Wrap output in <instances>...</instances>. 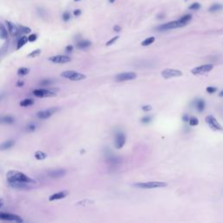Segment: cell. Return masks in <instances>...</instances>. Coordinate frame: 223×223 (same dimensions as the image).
<instances>
[{"instance_id":"cell-24","label":"cell","mask_w":223,"mask_h":223,"mask_svg":"<svg viewBox=\"0 0 223 223\" xmlns=\"http://www.w3.org/2000/svg\"><path fill=\"white\" fill-rule=\"evenodd\" d=\"M34 156H35V158L37 160H38V161H43V160H44L47 157V154L45 153H44V152H41V151H37L35 153Z\"/></svg>"},{"instance_id":"cell-14","label":"cell","mask_w":223,"mask_h":223,"mask_svg":"<svg viewBox=\"0 0 223 223\" xmlns=\"http://www.w3.org/2000/svg\"><path fill=\"white\" fill-rule=\"evenodd\" d=\"M105 156H106V161L107 162L112 166V167H116L119 165L121 162H122V160L121 158H119L118 156H115V155L111 154V153H109V154H105Z\"/></svg>"},{"instance_id":"cell-2","label":"cell","mask_w":223,"mask_h":223,"mask_svg":"<svg viewBox=\"0 0 223 223\" xmlns=\"http://www.w3.org/2000/svg\"><path fill=\"white\" fill-rule=\"evenodd\" d=\"M186 25V24H185L184 22H182L180 19H179V20H175V21H172V22L167 23V24L160 25L159 27H157V30L160 31H167V30H172V29H176V28L183 27V26H185Z\"/></svg>"},{"instance_id":"cell-47","label":"cell","mask_w":223,"mask_h":223,"mask_svg":"<svg viewBox=\"0 0 223 223\" xmlns=\"http://www.w3.org/2000/svg\"><path fill=\"white\" fill-rule=\"evenodd\" d=\"M183 120H184V121H188V120H189V119L187 117V115H185V116L183 117Z\"/></svg>"},{"instance_id":"cell-28","label":"cell","mask_w":223,"mask_h":223,"mask_svg":"<svg viewBox=\"0 0 223 223\" xmlns=\"http://www.w3.org/2000/svg\"><path fill=\"white\" fill-rule=\"evenodd\" d=\"M29 73H30V70L26 68V67H20L18 70V72H17V73H18L19 76H25V75L28 74Z\"/></svg>"},{"instance_id":"cell-45","label":"cell","mask_w":223,"mask_h":223,"mask_svg":"<svg viewBox=\"0 0 223 223\" xmlns=\"http://www.w3.org/2000/svg\"><path fill=\"white\" fill-rule=\"evenodd\" d=\"M73 49V45H68V46H66V51L67 52H71L72 51Z\"/></svg>"},{"instance_id":"cell-37","label":"cell","mask_w":223,"mask_h":223,"mask_svg":"<svg viewBox=\"0 0 223 223\" xmlns=\"http://www.w3.org/2000/svg\"><path fill=\"white\" fill-rule=\"evenodd\" d=\"M52 83V80H44L40 82V85L42 86H47V85H50Z\"/></svg>"},{"instance_id":"cell-42","label":"cell","mask_w":223,"mask_h":223,"mask_svg":"<svg viewBox=\"0 0 223 223\" xmlns=\"http://www.w3.org/2000/svg\"><path fill=\"white\" fill-rule=\"evenodd\" d=\"M28 131H31V132H33V131L36 129V125H29L28 127H27Z\"/></svg>"},{"instance_id":"cell-10","label":"cell","mask_w":223,"mask_h":223,"mask_svg":"<svg viewBox=\"0 0 223 223\" xmlns=\"http://www.w3.org/2000/svg\"><path fill=\"white\" fill-rule=\"evenodd\" d=\"M58 110V108L52 107V108H49V109H46L44 111L38 112L37 113V117L38 119H46L50 118L51 115H53Z\"/></svg>"},{"instance_id":"cell-12","label":"cell","mask_w":223,"mask_h":223,"mask_svg":"<svg viewBox=\"0 0 223 223\" xmlns=\"http://www.w3.org/2000/svg\"><path fill=\"white\" fill-rule=\"evenodd\" d=\"M136 78L137 74L135 73H123L117 75L115 77V80L117 81H126L135 80Z\"/></svg>"},{"instance_id":"cell-43","label":"cell","mask_w":223,"mask_h":223,"mask_svg":"<svg viewBox=\"0 0 223 223\" xmlns=\"http://www.w3.org/2000/svg\"><path fill=\"white\" fill-rule=\"evenodd\" d=\"M73 14H74V16L76 17H78V16H80L81 14V11L80 9H78V10H75L74 12H73Z\"/></svg>"},{"instance_id":"cell-51","label":"cell","mask_w":223,"mask_h":223,"mask_svg":"<svg viewBox=\"0 0 223 223\" xmlns=\"http://www.w3.org/2000/svg\"><path fill=\"white\" fill-rule=\"evenodd\" d=\"M0 202H3V200L2 199H0Z\"/></svg>"},{"instance_id":"cell-21","label":"cell","mask_w":223,"mask_h":223,"mask_svg":"<svg viewBox=\"0 0 223 223\" xmlns=\"http://www.w3.org/2000/svg\"><path fill=\"white\" fill-rule=\"evenodd\" d=\"M222 9H223L222 5L218 4V3H215V4H213V5L209 7L208 11H209L210 12H219V11H221Z\"/></svg>"},{"instance_id":"cell-26","label":"cell","mask_w":223,"mask_h":223,"mask_svg":"<svg viewBox=\"0 0 223 223\" xmlns=\"http://www.w3.org/2000/svg\"><path fill=\"white\" fill-rule=\"evenodd\" d=\"M33 103H34V100L33 99H25L20 102V105L23 106V107H26V106H30V105H33Z\"/></svg>"},{"instance_id":"cell-17","label":"cell","mask_w":223,"mask_h":223,"mask_svg":"<svg viewBox=\"0 0 223 223\" xmlns=\"http://www.w3.org/2000/svg\"><path fill=\"white\" fill-rule=\"evenodd\" d=\"M10 186H12L13 188H18V189H30L31 186L28 183H21V182H13V183H9Z\"/></svg>"},{"instance_id":"cell-6","label":"cell","mask_w":223,"mask_h":223,"mask_svg":"<svg viewBox=\"0 0 223 223\" xmlns=\"http://www.w3.org/2000/svg\"><path fill=\"white\" fill-rule=\"evenodd\" d=\"M33 94L38 98H44V97H53L56 96L55 91L50 89H37L33 91Z\"/></svg>"},{"instance_id":"cell-7","label":"cell","mask_w":223,"mask_h":223,"mask_svg":"<svg viewBox=\"0 0 223 223\" xmlns=\"http://www.w3.org/2000/svg\"><path fill=\"white\" fill-rule=\"evenodd\" d=\"M182 75V73L180 70L176 69H166L161 72V76L164 79H171V78H175V77H180Z\"/></svg>"},{"instance_id":"cell-50","label":"cell","mask_w":223,"mask_h":223,"mask_svg":"<svg viewBox=\"0 0 223 223\" xmlns=\"http://www.w3.org/2000/svg\"><path fill=\"white\" fill-rule=\"evenodd\" d=\"M2 206H3V202H0V207H1Z\"/></svg>"},{"instance_id":"cell-36","label":"cell","mask_w":223,"mask_h":223,"mask_svg":"<svg viewBox=\"0 0 223 223\" xmlns=\"http://www.w3.org/2000/svg\"><path fill=\"white\" fill-rule=\"evenodd\" d=\"M151 120H152V118H151L150 116H147V117H144V118L141 119V122L144 123V124H147V123H149Z\"/></svg>"},{"instance_id":"cell-33","label":"cell","mask_w":223,"mask_h":223,"mask_svg":"<svg viewBox=\"0 0 223 223\" xmlns=\"http://www.w3.org/2000/svg\"><path fill=\"white\" fill-rule=\"evenodd\" d=\"M200 8V4H199L197 2H195V3H193L190 6H189V10H192V11H197Z\"/></svg>"},{"instance_id":"cell-29","label":"cell","mask_w":223,"mask_h":223,"mask_svg":"<svg viewBox=\"0 0 223 223\" xmlns=\"http://www.w3.org/2000/svg\"><path fill=\"white\" fill-rule=\"evenodd\" d=\"M155 41V37H147V39H145L144 41H143L141 44H142L143 46H147V45H150V44H152L154 43Z\"/></svg>"},{"instance_id":"cell-16","label":"cell","mask_w":223,"mask_h":223,"mask_svg":"<svg viewBox=\"0 0 223 223\" xmlns=\"http://www.w3.org/2000/svg\"><path fill=\"white\" fill-rule=\"evenodd\" d=\"M67 195H68V192H67V191H62V192H58L56 193H53L52 195L50 196L49 200L51 201L57 200H61V199L65 198Z\"/></svg>"},{"instance_id":"cell-15","label":"cell","mask_w":223,"mask_h":223,"mask_svg":"<svg viewBox=\"0 0 223 223\" xmlns=\"http://www.w3.org/2000/svg\"><path fill=\"white\" fill-rule=\"evenodd\" d=\"M66 174V171L64 169H56V170H52L49 172V176L51 178H60L65 176Z\"/></svg>"},{"instance_id":"cell-13","label":"cell","mask_w":223,"mask_h":223,"mask_svg":"<svg viewBox=\"0 0 223 223\" xmlns=\"http://www.w3.org/2000/svg\"><path fill=\"white\" fill-rule=\"evenodd\" d=\"M49 60L51 62L56 63V64H65V63L71 61V58L69 56L56 55L51 57Z\"/></svg>"},{"instance_id":"cell-20","label":"cell","mask_w":223,"mask_h":223,"mask_svg":"<svg viewBox=\"0 0 223 223\" xmlns=\"http://www.w3.org/2000/svg\"><path fill=\"white\" fill-rule=\"evenodd\" d=\"M15 119L12 116H4L0 117V124H12Z\"/></svg>"},{"instance_id":"cell-32","label":"cell","mask_w":223,"mask_h":223,"mask_svg":"<svg viewBox=\"0 0 223 223\" xmlns=\"http://www.w3.org/2000/svg\"><path fill=\"white\" fill-rule=\"evenodd\" d=\"M191 19H192V16H191L190 14H186L185 16H183V17L180 19V20H181L182 22H184L185 24H187Z\"/></svg>"},{"instance_id":"cell-23","label":"cell","mask_w":223,"mask_h":223,"mask_svg":"<svg viewBox=\"0 0 223 223\" xmlns=\"http://www.w3.org/2000/svg\"><path fill=\"white\" fill-rule=\"evenodd\" d=\"M8 37V32L7 30L5 29V27L3 25L0 24V38L2 39H6Z\"/></svg>"},{"instance_id":"cell-1","label":"cell","mask_w":223,"mask_h":223,"mask_svg":"<svg viewBox=\"0 0 223 223\" xmlns=\"http://www.w3.org/2000/svg\"><path fill=\"white\" fill-rule=\"evenodd\" d=\"M7 180L9 183H13V182H21V183H28V184L36 183V181L33 179L18 171H9L7 174Z\"/></svg>"},{"instance_id":"cell-31","label":"cell","mask_w":223,"mask_h":223,"mask_svg":"<svg viewBox=\"0 0 223 223\" xmlns=\"http://www.w3.org/2000/svg\"><path fill=\"white\" fill-rule=\"evenodd\" d=\"M189 124L190 126H195L199 124V120L198 119L195 118V117H192V118H189Z\"/></svg>"},{"instance_id":"cell-9","label":"cell","mask_w":223,"mask_h":223,"mask_svg":"<svg viewBox=\"0 0 223 223\" xmlns=\"http://www.w3.org/2000/svg\"><path fill=\"white\" fill-rule=\"evenodd\" d=\"M206 122L207 123V125L209 126V127H210L211 129H213V130L214 131H221L222 130V126H221V124L217 121V119L214 117H213V116H207V118H206Z\"/></svg>"},{"instance_id":"cell-25","label":"cell","mask_w":223,"mask_h":223,"mask_svg":"<svg viewBox=\"0 0 223 223\" xmlns=\"http://www.w3.org/2000/svg\"><path fill=\"white\" fill-rule=\"evenodd\" d=\"M196 108H197V110H198L200 112H201L203 111L205 109V102L204 100H202V99H199L196 101Z\"/></svg>"},{"instance_id":"cell-38","label":"cell","mask_w":223,"mask_h":223,"mask_svg":"<svg viewBox=\"0 0 223 223\" xmlns=\"http://www.w3.org/2000/svg\"><path fill=\"white\" fill-rule=\"evenodd\" d=\"M217 91V88L215 87H208L207 88V92L208 93H215Z\"/></svg>"},{"instance_id":"cell-39","label":"cell","mask_w":223,"mask_h":223,"mask_svg":"<svg viewBox=\"0 0 223 223\" xmlns=\"http://www.w3.org/2000/svg\"><path fill=\"white\" fill-rule=\"evenodd\" d=\"M36 39H37V35L36 34H31L28 37V41H30V42H34Z\"/></svg>"},{"instance_id":"cell-30","label":"cell","mask_w":223,"mask_h":223,"mask_svg":"<svg viewBox=\"0 0 223 223\" xmlns=\"http://www.w3.org/2000/svg\"><path fill=\"white\" fill-rule=\"evenodd\" d=\"M40 54H41V50L36 49V50H34L33 51H31V53L28 55V57H29V58H35V57L39 56Z\"/></svg>"},{"instance_id":"cell-3","label":"cell","mask_w":223,"mask_h":223,"mask_svg":"<svg viewBox=\"0 0 223 223\" xmlns=\"http://www.w3.org/2000/svg\"><path fill=\"white\" fill-rule=\"evenodd\" d=\"M134 186L144 189H152V188H160V187L167 186V183L163 181H149L144 183H137Z\"/></svg>"},{"instance_id":"cell-22","label":"cell","mask_w":223,"mask_h":223,"mask_svg":"<svg viewBox=\"0 0 223 223\" xmlns=\"http://www.w3.org/2000/svg\"><path fill=\"white\" fill-rule=\"evenodd\" d=\"M91 45V42L89 40H81L77 43V47L79 49H85Z\"/></svg>"},{"instance_id":"cell-8","label":"cell","mask_w":223,"mask_h":223,"mask_svg":"<svg viewBox=\"0 0 223 223\" xmlns=\"http://www.w3.org/2000/svg\"><path fill=\"white\" fill-rule=\"evenodd\" d=\"M214 65L212 64H208V65H203L198 67H195L192 70V73L193 75H200L209 73L211 70H213Z\"/></svg>"},{"instance_id":"cell-19","label":"cell","mask_w":223,"mask_h":223,"mask_svg":"<svg viewBox=\"0 0 223 223\" xmlns=\"http://www.w3.org/2000/svg\"><path fill=\"white\" fill-rule=\"evenodd\" d=\"M14 140H7L5 142L2 143V144H0V150L1 151H5V150H7V149H10L11 147H12L13 146H14Z\"/></svg>"},{"instance_id":"cell-49","label":"cell","mask_w":223,"mask_h":223,"mask_svg":"<svg viewBox=\"0 0 223 223\" xmlns=\"http://www.w3.org/2000/svg\"><path fill=\"white\" fill-rule=\"evenodd\" d=\"M109 2L112 4V3H114V2H115V0H109Z\"/></svg>"},{"instance_id":"cell-35","label":"cell","mask_w":223,"mask_h":223,"mask_svg":"<svg viewBox=\"0 0 223 223\" xmlns=\"http://www.w3.org/2000/svg\"><path fill=\"white\" fill-rule=\"evenodd\" d=\"M118 38H119V36H116V37H112V39H110V40L108 41V42H106L105 45H106V46H109V45H111V44H112L114 43V42H116Z\"/></svg>"},{"instance_id":"cell-34","label":"cell","mask_w":223,"mask_h":223,"mask_svg":"<svg viewBox=\"0 0 223 223\" xmlns=\"http://www.w3.org/2000/svg\"><path fill=\"white\" fill-rule=\"evenodd\" d=\"M19 29H20L21 32H23V33H30V32H31V29H30V28L25 27V26H23V25L19 26Z\"/></svg>"},{"instance_id":"cell-41","label":"cell","mask_w":223,"mask_h":223,"mask_svg":"<svg viewBox=\"0 0 223 223\" xmlns=\"http://www.w3.org/2000/svg\"><path fill=\"white\" fill-rule=\"evenodd\" d=\"M142 109H143V111L149 112V111H151V110H152V106H150L149 105H144V106H143Z\"/></svg>"},{"instance_id":"cell-5","label":"cell","mask_w":223,"mask_h":223,"mask_svg":"<svg viewBox=\"0 0 223 223\" xmlns=\"http://www.w3.org/2000/svg\"><path fill=\"white\" fill-rule=\"evenodd\" d=\"M0 220L1 221H15V222H23V219H21V217L17 215V214H10V213H0Z\"/></svg>"},{"instance_id":"cell-48","label":"cell","mask_w":223,"mask_h":223,"mask_svg":"<svg viewBox=\"0 0 223 223\" xmlns=\"http://www.w3.org/2000/svg\"><path fill=\"white\" fill-rule=\"evenodd\" d=\"M219 95H220L221 97H223V91H221V92L220 93V94H219Z\"/></svg>"},{"instance_id":"cell-40","label":"cell","mask_w":223,"mask_h":223,"mask_svg":"<svg viewBox=\"0 0 223 223\" xmlns=\"http://www.w3.org/2000/svg\"><path fill=\"white\" fill-rule=\"evenodd\" d=\"M70 13L68 12H65L63 14V19H64V21H68L69 19H70Z\"/></svg>"},{"instance_id":"cell-52","label":"cell","mask_w":223,"mask_h":223,"mask_svg":"<svg viewBox=\"0 0 223 223\" xmlns=\"http://www.w3.org/2000/svg\"><path fill=\"white\" fill-rule=\"evenodd\" d=\"M75 2H78V1H81V0H74Z\"/></svg>"},{"instance_id":"cell-44","label":"cell","mask_w":223,"mask_h":223,"mask_svg":"<svg viewBox=\"0 0 223 223\" xmlns=\"http://www.w3.org/2000/svg\"><path fill=\"white\" fill-rule=\"evenodd\" d=\"M113 30L115 31H117V32H119V31H121V27H120L119 25H115V26L113 27Z\"/></svg>"},{"instance_id":"cell-46","label":"cell","mask_w":223,"mask_h":223,"mask_svg":"<svg viewBox=\"0 0 223 223\" xmlns=\"http://www.w3.org/2000/svg\"><path fill=\"white\" fill-rule=\"evenodd\" d=\"M24 86V81L22 80H19L18 81V83H17V87H23Z\"/></svg>"},{"instance_id":"cell-27","label":"cell","mask_w":223,"mask_h":223,"mask_svg":"<svg viewBox=\"0 0 223 223\" xmlns=\"http://www.w3.org/2000/svg\"><path fill=\"white\" fill-rule=\"evenodd\" d=\"M28 42V37H22L19 40V42H18V46H17V48L18 49H20V48H22L24 45H25V44Z\"/></svg>"},{"instance_id":"cell-11","label":"cell","mask_w":223,"mask_h":223,"mask_svg":"<svg viewBox=\"0 0 223 223\" xmlns=\"http://www.w3.org/2000/svg\"><path fill=\"white\" fill-rule=\"evenodd\" d=\"M126 143V135L123 132H117L115 136V147L117 149L122 148Z\"/></svg>"},{"instance_id":"cell-4","label":"cell","mask_w":223,"mask_h":223,"mask_svg":"<svg viewBox=\"0 0 223 223\" xmlns=\"http://www.w3.org/2000/svg\"><path fill=\"white\" fill-rule=\"evenodd\" d=\"M60 75L63 78L73 81L83 80H85L87 78V76L85 74L77 73V72H74V71H65V72H63Z\"/></svg>"},{"instance_id":"cell-18","label":"cell","mask_w":223,"mask_h":223,"mask_svg":"<svg viewBox=\"0 0 223 223\" xmlns=\"http://www.w3.org/2000/svg\"><path fill=\"white\" fill-rule=\"evenodd\" d=\"M6 25L7 27H8V30L12 36H17L19 34V28L14 24L11 23L10 21H6Z\"/></svg>"}]
</instances>
